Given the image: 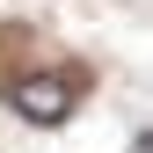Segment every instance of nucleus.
Returning a JSON list of instances; mask_svg holds the SVG:
<instances>
[{
    "label": "nucleus",
    "instance_id": "nucleus-1",
    "mask_svg": "<svg viewBox=\"0 0 153 153\" xmlns=\"http://www.w3.org/2000/svg\"><path fill=\"white\" fill-rule=\"evenodd\" d=\"M73 80H59V88H36V80H7V102L22 109V117H36V124H59L66 109H73Z\"/></svg>",
    "mask_w": 153,
    "mask_h": 153
}]
</instances>
